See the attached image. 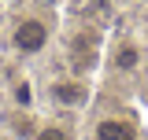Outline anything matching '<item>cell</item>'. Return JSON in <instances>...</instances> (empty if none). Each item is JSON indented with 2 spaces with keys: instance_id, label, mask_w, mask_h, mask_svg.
<instances>
[{
  "instance_id": "6da1fadb",
  "label": "cell",
  "mask_w": 148,
  "mask_h": 140,
  "mask_svg": "<svg viewBox=\"0 0 148 140\" xmlns=\"http://www.w3.org/2000/svg\"><path fill=\"white\" fill-rule=\"evenodd\" d=\"M37 77V103L48 107V114H89L92 111V81L89 74H78L71 70L63 59L59 63H48V67H41L34 74Z\"/></svg>"
},
{
  "instance_id": "7a4b0ae2",
  "label": "cell",
  "mask_w": 148,
  "mask_h": 140,
  "mask_svg": "<svg viewBox=\"0 0 148 140\" xmlns=\"http://www.w3.org/2000/svg\"><path fill=\"white\" fill-rule=\"evenodd\" d=\"M104 30L96 22H74L59 33V59L78 74H96L104 63Z\"/></svg>"
},
{
  "instance_id": "3957f363",
  "label": "cell",
  "mask_w": 148,
  "mask_h": 140,
  "mask_svg": "<svg viewBox=\"0 0 148 140\" xmlns=\"http://www.w3.org/2000/svg\"><path fill=\"white\" fill-rule=\"evenodd\" d=\"M56 26L52 15H45V11H22V15L8 26V52L15 55V59H41V55H48V48L56 44Z\"/></svg>"
},
{
  "instance_id": "277c9868",
  "label": "cell",
  "mask_w": 148,
  "mask_h": 140,
  "mask_svg": "<svg viewBox=\"0 0 148 140\" xmlns=\"http://www.w3.org/2000/svg\"><path fill=\"white\" fill-rule=\"evenodd\" d=\"M145 67H148V48L137 37H111L104 44V63H100L104 74L119 77V81H133L145 74Z\"/></svg>"
},
{
  "instance_id": "5b68a950",
  "label": "cell",
  "mask_w": 148,
  "mask_h": 140,
  "mask_svg": "<svg viewBox=\"0 0 148 140\" xmlns=\"http://www.w3.org/2000/svg\"><path fill=\"white\" fill-rule=\"evenodd\" d=\"M82 140H141V122L122 107L92 111L82 125Z\"/></svg>"
},
{
  "instance_id": "8992f818",
  "label": "cell",
  "mask_w": 148,
  "mask_h": 140,
  "mask_svg": "<svg viewBox=\"0 0 148 140\" xmlns=\"http://www.w3.org/2000/svg\"><path fill=\"white\" fill-rule=\"evenodd\" d=\"M26 140H82V129L74 125L71 114H45L34 122Z\"/></svg>"
},
{
  "instance_id": "52a82bcc",
  "label": "cell",
  "mask_w": 148,
  "mask_h": 140,
  "mask_svg": "<svg viewBox=\"0 0 148 140\" xmlns=\"http://www.w3.org/2000/svg\"><path fill=\"white\" fill-rule=\"evenodd\" d=\"M137 4H148V0H137Z\"/></svg>"
}]
</instances>
